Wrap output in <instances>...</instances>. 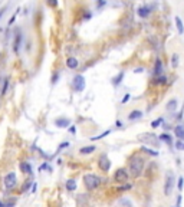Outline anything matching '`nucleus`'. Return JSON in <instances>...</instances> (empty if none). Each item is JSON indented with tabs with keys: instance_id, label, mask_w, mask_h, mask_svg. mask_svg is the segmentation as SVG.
<instances>
[{
	"instance_id": "nucleus-21",
	"label": "nucleus",
	"mask_w": 184,
	"mask_h": 207,
	"mask_svg": "<svg viewBox=\"0 0 184 207\" xmlns=\"http://www.w3.org/2000/svg\"><path fill=\"white\" fill-rule=\"evenodd\" d=\"M124 75H125L124 72H119L117 76H114V78H112V85H114V87H118V85L122 82V79H124Z\"/></svg>"
},
{
	"instance_id": "nucleus-24",
	"label": "nucleus",
	"mask_w": 184,
	"mask_h": 207,
	"mask_svg": "<svg viewBox=\"0 0 184 207\" xmlns=\"http://www.w3.org/2000/svg\"><path fill=\"white\" fill-rule=\"evenodd\" d=\"M141 151L142 153H145V154H148V155H151V157H158V151L151 150V148H148V147H141Z\"/></svg>"
},
{
	"instance_id": "nucleus-32",
	"label": "nucleus",
	"mask_w": 184,
	"mask_h": 207,
	"mask_svg": "<svg viewBox=\"0 0 184 207\" xmlns=\"http://www.w3.org/2000/svg\"><path fill=\"white\" fill-rule=\"evenodd\" d=\"M132 188V184H125V186H119L117 188L118 191H125V190H131Z\"/></svg>"
},
{
	"instance_id": "nucleus-46",
	"label": "nucleus",
	"mask_w": 184,
	"mask_h": 207,
	"mask_svg": "<svg viewBox=\"0 0 184 207\" xmlns=\"http://www.w3.org/2000/svg\"><path fill=\"white\" fill-rule=\"evenodd\" d=\"M15 206V201L13 203H4V207H13Z\"/></svg>"
},
{
	"instance_id": "nucleus-41",
	"label": "nucleus",
	"mask_w": 184,
	"mask_h": 207,
	"mask_svg": "<svg viewBox=\"0 0 184 207\" xmlns=\"http://www.w3.org/2000/svg\"><path fill=\"white\" fill-rule=\"evenodd\" d=\"M58 79H59V74H53V76H52V83H56L58 82Z\"/></svg>"
},
{
	"instance_id": "nucleus-18",
	"label": "nucleus",
	"mask_w": 184,
	"mask_h": 207,
	"mask_svg": "<svg viewBox=\"0 0 184 207\" xmlns=\"http://www.w3.org/2000/svg\"><path fill=\"white\" fill-rule=\"evenodd\" d=\"M161 72H163V62H161V59H157L155 65H154V75L155 76H160Z\"/></svg>"
},
{
	"instance_id": "nucleus-8",
	"label": "nucleus",
	"mask_w": 184,
	"mask_h": 207,
	"mask_svg": "<svg viewBox=\"0 0 184 207\" xmlns=\"http://www.w3.org/2000/svg\"><path fill=\"white\" fill-rule=\"evenodd\" d=\"M98 166H99V168L104 173H108L109 170H111V161H109V158L107 154H102L99 157V161H98Z\"/></svg>"
},
{
	"instance_id": "nucleus-48",
	"label": "nucleus",
	"mask_w": 184,
	"mask_h": 207,
	"mask_svg": "<svg viewBox=\"0 0 184 207\" xmlns=\"http://www.w3.org/2000/svg\"><path fill=\"white\" fill-rule=\"evenodd\" d=\"M0 207H4V203L2 201V200H0Z\"/></svg>"
},
{
	"instance_id": "nucleus-28",
	"label": "nucleus",
	"mask_w": 184,
	"mask_h": 207,
	"mask_svg": "<svg viewBox=\"0 0 184 207\" xmlns=\"http://www.w3.org/2000/svg\"><path fill=\"white\" fill-rule=\"evenodd\" d=\"M163 122H164V120H163V118H157V120H154V121H153V122H151V128H158V127H160V125H161V124H163Z\"/></svg>"
},
{
	"instance_id": "nucleus-2",
	"label": "nucleus",
	"mask_w": 184,
	"mask_h": 207,
	"mask_svg": "<svg viewBox=\"0 0 184 207\" xmlns=\"http://www.w3.org/2000/svg\"><path fill=\"white\" fill-rule=\"evenodd\" d=\"M84 184L88 190H95L102 184V178L96 174H85L84 175Z\"/></svg>"
},
{
	"instance_id": "nucleus-44",
	"label": "nucleus",
	"mask_w": 184,
	"mask_h": 207,
	"mask_svg": "<svg viewBox=\"0 0 184 207\" xmlns=\"http://www.w3.org/2000/svg\"><path fill=\"white\" fill-rule=\"evenodd\" d=\"M142 70H144L142 68H137V69H134V72H135V74H141Z\"/></svg>"
},
{
	"instance_id": "nucleus-38",
	"label": "nucleus",
	"mask_w": 184,
	"mask_h": 207,
	"mask_svg": "<svg viewBox=\"0 0 184 207\" xmlns=\"http://www.w3.org/2000/svg\"><path fill=\"white\" fill-rule=\"evenodd\" d=\"M48 4L52 6V7H56L58 6V0H48Z\"/></svg>"
},
{
	"instance_id": "nucleus-26",
	"label": "nucleus",
	"mask_w": 184,
	"mask_h": 207,
	"mask_svg": "<svg viewBox=\"0 0 184 207\" xmlns=\"http://www.w3.org/2000/svg\"><path fill=\"white\" fill-rule=\"evenodd\" d=\"M119 207H132V203H131L128 199H121L119 200V203H118Z\"/></svg>"
},
{
	"instance_id": "nucleus-40",
	"label": "nucleus",
	"mask_w": 184,
	"mask_h": 207,
	"mask_svg": "<svg viewBox=\"0 0 184 207\" xmlns=\"http://www.w3.org/2000/svg\"><path fill=\"white\" fill-rule=\"evenodd\" d=\"M131 98V95L130 94H127V95H124V98H122V101H121V104H127L128 102V99Z\"/></svg>"
},
{
	"instance_id": "nucleus-35",
	"label": "nucleus",
	"mask_w": 184,
	"mask_h": 207,
	"mask_svg": "<svg viewBox=\"0 0 184 207\" xmlns=\"http://www.w3.org/2000/svg\"><path fill=\"white\" fill-rule=\"evenodd\" d=\"M69 145H71V144H69L68 141H65V142H62V144H61V145H59V147H58V153H59V151H62L63 148H68Z\"/></svg>"
},
{
	"instance_id": "nucleus-43",
	"label": "nucleus",
	"mask_w": 184,
	"mask_h": 207,
	"mask_svg": "<svg viewBox=\"0 0 184 207\" xmlns=\"http://www.w3.org/2000/svg\"><path fill=\"white\" fill-rule=\"evenodd\" d=\"M36 190H38V183L33 181V184H32V190H30V191H32V193H35Z\"/></svg>"
},
{
	"instance_id": "nucleus-42",
	"label": "nucleus",
	"mask_w": 184,
	"mask_h": 207,
	"mask_svg": "<svg viewBox=\"0 0 184 207\" xmlns=\"http://www.w3.org/2000/svg\"><path fill=\"white\" fill-rule=\"evenodd\" d=\"M6 10H7V6H3V7L0 9V19L3 17V15H4V12H6Z\"/></svg>"
},
{
	"instance_id": "nucleus-14",
	"label": "nucleus",
	"mask_w": 184,
	"mask_h": 207,
	"mask_svg": "<svg viewBox=\"0 0 184 207\" xmlns=\"http://www.w3.org/2000/svg\"><path fill=\"white\" fill-rule=\"evenodd\" d=\"M78 65H79V62H78V59L73 58V56H69V58L66 59V66L69 68V69H76Z\"/></svg>"
},
{
	"instance_id": "nucleus-45",
	"label": "nucleus",
	"mask_w": 184,
	"mask_h": 207,
	"mask_svg": "<svg viewBox=\"0 0 184 207\" xmlns=\"http://www.w3.org/2000/svg\"><path fill=\"white\" fill-rule=\"evenodd\" d=\"M69 131H71L72 134H75V133H76V128H75V125H72V127H71V129H69Z\"/></svg>"
},
{
	"instance_id": "nucleus-29",
	"label": "nucleus",
	"mask_w": 184,
	"mask_h": 207,
	"mask_svg": "<svg viewBox=\"0 0 184 207\" xmlns=\"http://www.w3.org/2000/svg\"><path fill=\"white\" fill-rule=\"evenodd\" d=\"M171 65H173V68L178 66V55H173L171 56Z\"/></svg>"
},
{
	"instance_id": "nucleus-20",
	"label": "nucleus",
	"mask_w": 184,
	"mask_h": 207,
	"mask_svg": "<svg viewBox=\"0 0 184 207\" xmlns=\"http://www.w3.org/2000/svg\"><path fill=\"white\" fill-rule=\"evenodd\" d=\"M142 116V112L138 111V109H135V111H131L130 115H128V120L130 121H135V120H140Z\"/></svg>"
},
{
	"instance_id": "nucleus-11",
	"label": "nucleus",
	"mask_w": 184,
	"mask_h": 207,
	"mask_svg": "<svg viewBox=\"0 0 184 207\" xmlns=\"http://www.w3.org/2000/svg\"><path fill=\"white\" fill-rule=\"evenodd\" d=\"M174 134H176V137H177V140H181V141H184V125L183 124H178L174 128Z\"/></svg>"
},
{
	"instance_id": "nucleus-5",
	"label": "nucleus",
	"mask_w": 184,
	"mask_h": 207,
	"mask_svg": "<svg viewBox=\"0 0 184 207\" xmlns=\"http://www.w3.org/2000/svg\"><path fill=\"white\" fill-rule=\"evenodd\" d=\"M138 140L142 141V142H145V144H151L154 145V147H158L160 142L161 141L158 140V137H155L154 134H150V133H145V134H141L140 137H138Z\"/></svg>"
},
{
	"instance_id": "nucleus-10",
	"label": "nucleus",
	"mask_w": 184,
	"mask_h": 207,
	"mask_svg": "<svg viewBox=\"0 0 184 207\" xmlns=\"http://www.w3.org/2000/svg\"><path fill=\"white\" fill-rule=\"evenodd\" d=\"M69 124H71V121L68 118H56L55 120V125L58 128H66V127H69Z\"/></svg>"
},
{
	"instance_id": "nucleus-15",
	"label": "nucleus",
	"mask_w": 184,
	"mask_h": 207,
	"mask_svg": "<svg viewBox=\"0 0 184 207\" xmlns=\"http://www.w3.org/2000/svg\"><path fill=\"white\" fill-rule=\"evenodd\" d=\"M95 150H96L95 145H86V147H82V148L79 150V154H82V155H88V154L94 153Z\"/></svg>"
},
{
	"instance_id": "nucleus-16",
	"label": "nucleus",
	"mask_w": 184,
	"mask_h": 207,
	"mask_svg": "<svg viewBox=\"0 0 184 207\" xmlns=\"http://www.w3.org/2000/svg\"><path fill=\"white\" fill-rule=\"evenodd\" d=\"M65 186H66V190L68 191H75L76 187H78V184H76V180H73V178H69V180H66Z\"/></svg>"
},
{
	"instance_id": "nucleus-25",
	"label": "nucleus",
	"mask_w": 184,
	"mask_h": 207,
	"mask_svg": "<svg viewBox=\"0 0 184 207\" xmlns=\"http://www.w3.org/2000/svg\"><path fill=\"white\" fill-rule=\"evenodd\" d=\"M49 171V173H52V167H50L49 161H45L40 164V167H39V171Z\"/></svg>"
},
{
	"instance_id": "nucleus-1",
	"label": "nucleus",
	"mask_w": 184,
	"mask_h": 207,
	"mask_svg": "<svg viewBox=\"0 0 184 207\" xmlns=\"http://www.w3.org/2000/svg\"><path fill=\"white\" fill-rule=\"evenodd\" d=\"M144 166H145V160L141 155L135 154V155H132L130 158V170H128V173L131 175H134V177H140L142 174V170H144Z\"/></svg>"
},
{
	"instance_id": "nucleus-27",
	"label": "nucleus",
	"mask_w": 184,
	"mask_h": 207,
	"mask_svg": "<svg viewBox=\"0 0 184 207\" xmlns=\"http://www.w3.org/2000/svg\"><path fill=\"white\" fill-rule=\"evenodd\" d=\"M111 134V131H105V133H102V134H99V135H95V137H91L89 140L91 141H98V140H101V138H104V137H107V135H109Z\"/></svg>"
},
{
	"instance_id": "nucleus-6",
	"label": "nucleus",
	"mask_w": 184,
	"mask_h": 207,
	"mask_svg": "<svg viewBox=\"0 0 184 207\" xmlns=\"http://www.w3.org/2000/svg\"><path fill=\"white\" fill-rule=\"evenodd\" d=\"M3 183H4V187L7 188V190H12V188H15L16 187V184H17V175H16V173H9V174H6L4 175V180H3Z\"/></svg>"
},
{
	"instance_id": "nucleus-47",
	"label": "nucleus",
	"mask_w": 184,
	"mask_h": 207,
	"mask_svg": "<svg viewBox=\"0 0 184 207\" xmlns=\"http://www.w3.org/2000/svg\"><path fill=\"white\" fill-rule=\"evenodd\" d=\"M117 127H122V122H121V121H117Z\"/></svg>"
},
{
	"instance_id": "nucleus-23",
	"label": "nucleus",
	"mask_w": 184,
	"mask_h": 207,
	"mask_svg": "<svg viewBox=\"0 0 184 207\" xmlns=\"http://www.w3.org/2000/svg\"><path fill=\"white\" fill-rule=\"evenodd\" d=\"M174 22H176V26H177V30H178V33L183 35V33H184V25H183V20H181L180 17L177 16L176 19H174Z\"/></svg>"
},
{
	"instance_id": "nucleus-31",
	"label": "nucleus",
	"mask_w": 184,
	"mask_h": 207,
	"mask_svg": "<svg viewBox=\"0 0 184 207\" xmlns=\"http://www.w3.org/2000/svg\"><path fill=\"white\" fill-rule=\"evenodd\" d=\"M17 15H19V9H17L16 12H15V15H13L12 17H10V19H9V23H7V26H12L13 25V22L16 20V17H17Z\"/></svg>"
},
{
	"instance_id": "nucleus-33",
	"label": "nucleus",
	"mask_w": 184,
	"mask_h": 207,
	"mask_svg": "<svg viewBox=\"0 0 184 207\" xmlns=\"http://www.w3.org/2000/svg\"><path fill=\"white\" fill-rule=\"evenodd\" d=\"M7 88H9V79H4V82H3V88H2V95H4V94H6V91H7Z\"/></svg>"
},
{
	"instance_id": "nucleus-3",
	"label": "nucleus",
	"mask_w": 184,
	"mask_h": 207,
	"mask_svg": "<svg viewBox=\"0 0 184 207\" xmlns=\"http://www.w3.org/2000/svg\"><path fill=\"white\" fill-rule=\"evenodd\" d=\"M174 186H176V177H174V173L173 171H168L167 175H165V183H164V194L170 196L174 190Z\"/></svg>"
},
{
	"instance_id": "nucleus-9",
	"label": "nucleus",
	"mask_w": 184,
	"mask_h": 207,
	"mask_svg": "<svg viewBox=\"0 0 184 207\" xmlns=\"http://www.w3.org/2000/svg\"><path fill=\"white\" fill-rule=\"evenodd\" d=\"M22 33H16V37H15V42H13V50H15V53H19V49H20L22 46Z\"/></svg>"
},
{
	"instance_id": "nucleus-39",
	"label": "nucleus",
	"mask_w": 184,
	"mask_h": 207,
	"mask_svg": "<svg viewBox=\"0 0 184 207\" xmlns=\"http://www.w3.org/2000/svg\"><path fill=\"white\" fill-rule=\"evenodd\" d=\"M181 200H183V196H181V194H178V197H177L176 207H181Z\"/></svg>"
},
{
	"instance_id": "nucleus-30",
	"label": "nucleus",
	"mask_w": 184,
	"mask_h": 207,
	"mask_svg": "<svg viewBox=\"0 0 184 207\" xmlns=\"http://www.w3.org/2000/svg\"><path fill=\"white\" fill-rule=\"evenodd\" d=\"M32 184H33V181H30V180H27V181L23 184V187H22V191H27L29 190V187L32 188Z\"/></svg>"
},
{
	"instance_id": "nucleus-12",
	"label": "nucleus",
	"mask_w": 184,
	"mask_h": 207,
	"mask_svg": "<svg viewBox=\"0 0 184 207\" xmlns=\"http://www.w3.org/2000/svg\"><path fill=\"white\" fill-rule=\"evenodd\" d=\"M20 170L23 171L25 174H27V175H32V174H33L32 166H30L27 161H22V163H20Z\"/></svg>"
},
{
	"instance_id": "nucleus-7",
	"label": "nucleus",
	"mask_w": 184,
	"mask_h": 207,
	"mask_svg": "<svg viewBox=\"0 0 184 207\" xmlns=\"http://www.w3.org/2000/svg\"><path fill=\"white\" fill-rule=\"evenodd\" d=\"M72 87H73L75 92H82L85 89V78L82 75H76L72 81Z\"/></svg>"
},
{
	"instance_id": "nucleus-19",
	"label": "nucleus",
	"mask_w": 184,
	"mask_h": 207,
	"mask_svg": "<svg viewBox=\"0 0 184 207\" xmlns=\"http://www.w3.org/2000/svg\"><path fill=\"white\" fill-rule=\"evenodd\" d=\"M177 107H178V102H177L176 99H170L167 102V107H165V108H167L168 112H173V111H176V109H177Z\"/></svg>"
},
{
	"instance_id": "nucleus-22",
	"label": "nucleus",
	"mask_w": 184,
	"mask_h": 207,
	"mask_svg": "<svg viewBox=\"0 0 184 207\" xmlns=\"http://www.w3.org/2000/svg\"><path fill=\"white\" fill-rule=\"evenodd\" d=\"M154 85H165L167 83V78L164 75H160V76H155V79L153 81Z\"/></svg>"
},
{
	"instance_id": "nucleus-34",
	"label": "nucleus",
	"mask_w": 184,
	"mask_h": 207,
	"mask_svg": "<svg viewBox=\"0 0 184 207\" xmlns=\"http://www.w3.org/2000/svg\"><path fill=\"white\" fill-rule=\"evenodd\" d=\"M176 148L177 150H184V141H181V140H177V142H176Z\"/></svg>"
},
{
	"instance_id": "nucleus-37",
	"label": "nucleus",
	"mask_w": 184,
	"mask_h": 207,
	"mask_svg": "<svg viewBox=\"0 0 184 207\" xmlns=\"http://www.w3.org/2000/svg\"><path fill=\"white\" fill-rule=\"evenodd\" d=\"M105 3H107L105 0H96V7H98V9H101L102 6H105Z\"/></svg>"
},
{
	"instance_id": "nucleus-17",
	"label": "nucleus",
	"mask_w": 184,
	"mask_h": 207,
	"mask_svg": "<svg viewBox=\"0 0 184 207\" xmlns=\"http://www.w3.org/2000/svg\"><path fill=\"white\" fill-rule=\"evenodd\" d=\"M158 140L161 141V142H165L167 145H173V138H171V135H170V134H167V133L161 134V135L158 137Z\"/></svg>"
},
{
	"instance_id": "nucleus-4",
	"label": "nucleus",
	"mask_w": 184,
	"mask_h": 207,
	"mask_svg": "<svg viewBox=\"0 0 184 207\" xmlns=\"http://www.w3.org/2000/svg\"><path fill=\"white\" fill-rule=\"evenodd\" d=\"M130 178V173L127 168H118L115 173H114V181L118 183V184H124V183L128 181Z\"/></svg>"
},
{
	"instance_id": "nucleus-36",
	"label": "nucleus",
	"mask_w": 184,
	"mask_h": 207,
	"mask_svg": "<svg viewBox=\"0 0 184 207\" xmlns=\"http://www.w3.org/2000/svg\"><path fill=\"white\" fill-rule=\"evenodd\" d=\"M183 183H184V178L180 175V177H178V184H177V187H178V190H180V191L183 190V186H184Z\"/></svg>"
},
{
	"instance_id": "nucleus-13",
	"label": "nucleus",
	"mask_w": 184,
	"mask_h": 207,
	"mask_svg": "<svg viewBox=\"0 0 184 207\" xmlns=\"http://www.w3.org/2000/svg\"><path fill=\"white\" fill-rule=\"evenodd\" d=\"M137 13L140 17H148L151 13V9L148 7V6H141V7H138Z\"/></svg>"
}]
</instances>
